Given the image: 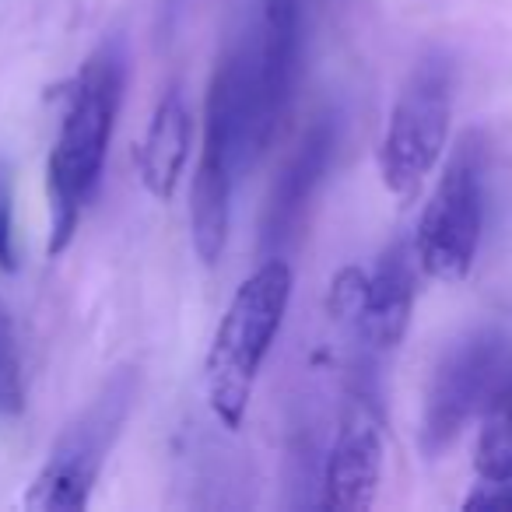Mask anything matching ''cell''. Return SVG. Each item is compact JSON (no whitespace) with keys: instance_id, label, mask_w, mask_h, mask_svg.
Returning a JSON list of instances; mask_svg holds the SVG:
<instances>
[{"instance_id":"obj_8","label":"cell","mask_w":512,"mask_h":512,"mask_svg":"<svg viewBox=\"0 0 512 512\" xmlns=\"http://www.w3.org/2000/svg\"><path fill=\"white\" fill-rule=\"evenodd\" d=\"M351 288H337L344 313L358 320L362 337L376 351H393L407 337L418 299V256L407 242H393L379 253L376 267L369 274L348 271Z\"/></svg>"},{"instance_id":"obj_4","label":"cell","mask_w":512,"mask_h":512,"mask_svg":"<svg viewBox=\"0 0 512 512\" xmlns=\"http://www.w3.org/2000/svg\"><path fill=\"white\" fill-rule=\"evenodd\" d=\"M137 369H116L102 383V390L88 400V407L60 432L50 456L39 467L32 488L25 491V505L36 512H81L92 502V491L102 477L109 453L134 411Z\"/></svg>"},{"instance_id":"obj_7","label":"cell","mask_w":512,"mask_h":512,"mask_svg":"<svg viewBox=\"0 0 512 512\" xmlns=\"http://www.w3.org/2000/svg\"><path fill=\"white\" fill-rule=\"evenodd\" d=\"M505 369V337L498 330H474L442 355L428 383L421 414V453L442 456L477 411H484Z\"/></svg>"},{"instance_id":"obj_16","label":"cell","mask_w":512,"mask_h":512,"mask_svg":"<svg viewBox=\"0 0 512 512\" xmlns=\"http://www.w3.org/2000/svg\"><path fill=\"white\" fill-rule=\"evenodd\" d=\"M467 509H502L512 512V477H498V481H484L477 484V491H470Z\"/></svg>"},{"instance_id":"obj_10","label":"cell","mask_w":512,"mask_h":512,"mask_svg":"<svg viewBox=\"0 0 512 512\" xmlns=\"http://www.w3.org/2000/svg\"><path fill=\"white\" fill-rule=\"evenodd\" d=\"M256 67V123L260 151L274 144L295 109L302 78V0H267L264 43L253 60Z\"/></svg>"},{"instance_id":"obj_2","label":"cell","mask_w":512,"mask_h":512,"mask_svg":"<svg viewBox=\"0 0 512 512\" xmlns=\"http://www.w3.org/2000/svg\"><path fill=\"white\" fill-rule=\"evenodd\" d=\"M123 102V53L102 46L85 60L64 92V120L57 141L46 158V190H50L53 232L50 256L71 246L81 225L85 204L106 169L109 141H113L116 113Z\"/></svg>"},{"instance_id":"obj_5","label":"cell","mask_w":512,"mask_h":512,"mask_svg":"<svg viewBox=\"0 0 512 512\" xmlns=\"http://www.w3.org/2000/svg\"><path fill=\"white\" fill-rule=\"evenodd\" d=\"M453 64L439 53L425 57L404 81L379 141V176L400 200H411L435 169L453 123Z\"/></svg>"},{"instance_id":"obj_14","label":"cell","mask_w":512,"mask_h":512,"mask_svg":"<svg viewBox=\"0 0 512 512\" xmlns=\"http://www.w3.org/2000/svg\"><path fill=\"white\" fill-rule=\"evenodd\" d=\"M0 411L22 414L25 411V379H22V351L11 309L0 299Z\"/></svg>"},{"instance_id":"obj_12","label":"cell","mask_w":512,"mask_h":512,"mask_svg":"<svg viewBox=\"0 0 512 512\" xmlns=\"http://www.w3.org/2000/svg\"><path fill=\"white\" fill-rule=\"evenodd\" d=\"M190 144H193V113L186 106V95L179 85L158 99L151 123L144 130L141 151H137V176H141L144 190L158 200L169 204L179 190V179L190 162Z\"/></svg>"},{"instance_id":"obj_13","label":"cell","mask_w":512,"mask_h":512,"mask_svg":"<svg viewBox=\"0 0 512 512\" xmlns=\"http://www.w3.org/2000/svg\"><path fill=\"white\" fill-rule=\"evenodd\" d=\"M474 467L484 481L512 477V372L498 379L495 393L484 407Z\"/></svg>"},{"instance_id":"obj_15","label":"cell","mask_w":512,"mask_h":512,"mask_svg":"<svg viewBox=\"0 0 512 512\" xmlns=\"http://www.w3.org/2000/svg\"><path fill=\"white\" fill-rule=\"evenodd\" d=\"M0 271H18V235H15V197H11V179L0 169Z\"/></svg>"},{"instance_id":"obj_9","label":"cell","mask_w":512,"mask_h":512,"mask_svg":"<svg viewBox=\"0 0 512 512\" xmlns=\"http://www.w3.org/2000/svg\"><path fill=\"white\" fill-rule=\"evenodd\" d=\"M383 481V418L369 397H355L323 467L320 505L330 512H369Z\"/></svg>"},{"instance_id":"obj_1","label":"cell","mask_w":512,"mask_h":512,"mask_svg":"<svg viewBox=\"0 0 512 512\" xmlns=\"http://www.w3.org/2000/svg\"><path fill=\"white\" fill-rule=\"evenodd\" d=\"M253 155H264L256 123V67L246 53H228L207 85L204 141L190 186V239L204 267H214L225 253L235 172Z\"/></svg>"},{"instance_id":"obj_3","label":"cell","mask_w":512,"mask_h":512,"mask_svg":"<svg viewBox=\"0 0 512 512\" xmlns=\"http://www.w3.org/2000/svg\"><path fill=\"white\" fill-rule=\"evenodd\" d=\"M292 288V267L281 256H267L264 264L235 288L225 316L214 327L204 358V393L214 418L228 432L242 428L246 421L260 369L285 327Z\"/></svg>"},{"instance_id":"obj_11","label":"cell","mask_w":512,"mask_h":512,"mask_svg":"<svg viewBox=\"0 0 512 512\" xmlns=\"http://www.w3.org/2000/svg\"><path fill=\"white\" fill-rule=\"evenodd\" d=\"M334 148V120L330 116H316L306 134H302L299 148L292 151V158H288L281 176L271 186V197H267L264 207V235H260L267 249L285 246V242H292L299 235L302 221H306V207L313 204L316 190H320L330 172Z\"/></svg>"},{"instance_id":"obj_6","label":"cell","mask_w":512,"mask_h":512,"mask_svg":"<svg viewBox=\"0 0 512 512\" xmlns=\"http://www.w3.org/2000/svg\"><path fill=\"white\" fill-rule=\"evenodd\" d=\"M484 232V151L474 134L460 141L453 158L442 169L418 232H414V256L418 267L435 281H463L470 274L481 249Z\"/></svg>"}]
</instances>
